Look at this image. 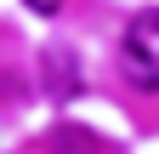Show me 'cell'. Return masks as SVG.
Segmentation results:
<instances>
[{
	"instance_id": "cell-1",
	"label": "cell",
	"mask_w": 159,
	"mask_h": 154,
	"mask_svg": "<svg viewBox=\"0 0 159 154\" xmlns=\"http://www.w3.org/2000/svg\"><path fill=\"white\" fill-rule=\"evenodd\" d=\"M119 69L136 91H159V12H136L119 46Z\"/></svg>"
},
{
	"instance_id": "cell-4",
	"label": "cell",
	"mask_w": 159,
	"mask_h": 154,
	"mask_svg": "<svg viewBox=\"0 0 159 154\" xmlns=\"http://www.w3.org/2000/svg\"><path fill=\"white\" fill-rule=\"evenodd\" d=\"M23 6H29V12H40V17H51L57 6H63V0H23Z\"/></svg>"
},
{
	"instance_id": "cell-3",
	"label": "cell",
	"mask_w": 159,
	"mask_h": 154,
	"mask_svg": "<svg viewBox=\"0 0 159 154\" xmlns=\"http://www.w3.org/2000/svg\"><path fill=\"white\" fill-rule=\"evenodd\" d=\"M46 143H51V154H102V137L85 126H57Z\"/></svg>"
},
{
	"instance_id": "cell-2",
	"label": "cell",
	"mask_w": 159,
	"mask_h": 154,
	"mask_svg": "<svg viewBox=\"0 0 159 154\" xmlns=\"http://www.w3.org/2000/svg\"><path fill=\"white\" fill-rule=\"evenodd\" d=\"M40 80H46L51 103H68V97L85 91V69H80V57H74L68 46H51L46 57H40Z\"/></svg>"
}]
</instances>
